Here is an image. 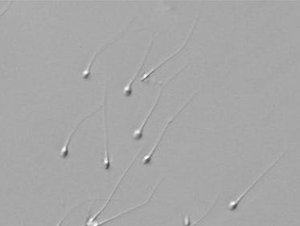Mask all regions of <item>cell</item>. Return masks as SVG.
<instances>
[{"label":"cell","instance_id":"cell-1","mask_svg":"<svg viewBox=\"0 0 300 226\" xmlns=\"http://www.w3.org/2000/svg\"><path fill=\"white\" fill-rule=\"evenodd\" d=\"M186 66H184V67L181 68L179 71H177L175 73V75H173L172 77H170L168 79H167V81H165L164 82L160 83L161 88L159 91V94H158L157 97L155 99V102L154 104H152V106H151V109H150L149 112L147 113V116H146L144 120H143V122L142 124H140V127L137 128V129L135 130V132H133V139L135 140H141L142 138H143V129L145 128L146 124H147V121L149 120L150 117H151V114L153 113L154 110H155V108L157 107L158 103H159V100H160L161 94H162V92H163V88H164L165 85H167V83L169 81H171V80L174 79L175 77L179 75V73L183 70V69L186 68Z\"/></svg>","mask_w":300,"mask_h":226},{"label":"cell","instance_id":"cell-2","mask_svg":"<svg viewBox=\"0 0 300 226\" xmlns=\"http://www.w3.org/2000/svg\"><path fill=\"white\" fill-rule=\"evenodd\" d=\"M198 93V91L195 92V93H194V94H193L192 96H191V97H190V98H189L188 100L186 101V103H185V104H183L182 107H180V108H179V110L175 112V114H174V116H173L172 117H171V118L168 121H167V124L165 125L163 131L161 132L160 135H159V138H158V140H156V142H155V144H154V146L152 147V148H151V151H150L149 153H148V154H147V155L143 158V162H142L143 165H149L150 162H151V158H152L154 154H155V150H156L158 146H159V143H160L161 140H162V139H163L165 132H166V131H167V128H169V126L171 125V123L173 122V120H175V117H176V116H178V115H179L181 112H182V109H183V108H184L185 107H186V105L189 104V102H190L191 100H193V98H194V97H195Z\"/></svg>","mask_w":300,"mask_h":226},{"label":"cell","instance_id":"cell-3","mask_svg":"<svg viewBox=\"0 0 300 226\" xmlns=\"http://www.w3.org/2000/svg\"><path fill=\"white\" fill-rule=\"evenodd\" d=\"M132 23V21H131L129 25H128V27H127V28H126L123 31V32H121L120 34H118V35H117V36H116V37L113 39V40H110V41L108 42V43H107L104 46V47H101V48H100L98 51H96L95 53H94V55H93V57L91 58V59H90L88 64L86 65V68L82 71V78L83 81H87L90 80V71H91V68H92L93 66H94V62H95V60H96L97 58H98V56L102 54L103 51H105V50H106L107 48L109 47V46L113 44V43H114L116 40H120V38L122 37V36L124 35V32H125L126 31H127V29L129 28V26L131 25Z\"/></svg>","mask_w":300,"mask_h":226},{"label":"cell","instance_id":"cell-4","mask_svg":"<svg viewBox=\"0 0 300 226\" xmlns=\"http://www.w3.org/2000/svg\"><path fill=\"white\" fill-rule=\"evenodd\" d=\"M198 16H197L196 18H195V20H194V24H193L192 27H191V29H190V32H189L188 36H187V38H186V41L182 43V45L181 46V47H179V48H178V49L175 50V51H174L172 54H171V55H169L168 57L163 59V61L160 62L159 64L156 65V66H155L153 68H151L150 71H148L147 73H145V74L143 75V77H142L141 80H140L141 82H144V81H145L147 78H149V77H151V74H153V73L155 72L156 70H158V69H159L161 66H163V64H165V63H167V62H168L169 60H171V59H173V58L175 57V55L180 53L181 51L184 49V47H186V44H187L189 40H190V37H191V36H192L193 31H194V27H195V25H196L197 20H198Z\"/></svg>","mask_w":300,"mask_h":226},{"label":"cell","instance_id":"cell-5","mask_svg":"<svg viewBox=\"0 0 300 226\" xmlns=\"http://www.w3.org/2000/svg\"><path fill=\"white\" fill-rule=\"evenodd\" d=\"M107 100H108V89L105 91V96L104 99V169L108 171L111 169L110 157L108 151V122H107Z\"/></svg>","mask_w":300,"mask_h":226},{"label":"cell","instance_id":"cell-6","mask_svg":"<svg viewBox=\"0 0 300 226\" xmlns=\"http://www.w3.org/2000/svg\"><path fill=\"white\" fill-rule=\"evenodd\" d=\"M286 151V150H285V151L282 153V155L279 156V158H277L275 162H273L271 165H269L268 168H267V169H266V170H265V171L263 172L262 174H260L259 177H258L257 178H256V180L254 181L253 183L251 184V186L248 187V188H247V189H246V190L244 191L243 193H241V194H240V196L237 197V198L235 199V200H233L232 202L229 203V205H228V208H229V210H236V208H237V207L239 206V205H240V201H241L242 200H243V199L246 196H247V193H249L250 190H251V189H252V188H253V187L255 186V185L258 183V182H259V181H260L261 178L264 177V176L266 175V174H267V173H268V172L270 171V170H271L273 167H274V165H275L277 162H279V159L282 158V156L284 155Z\"/></svg>","mask_w":300,"mask_h":226},{"label":"cell","instance_id":"cell-7","mask_svg":"<svg viewBox=\"0 0 300 226\" xmlns=\"http://www.w3.org/2000/svg\"><path fill=\"white\" fill-rule=\"evenodd\" d=\"M142 149H143V148H141V149L140 150V152H139V153H138V154H136V157H135V158H133V160H132V162L129 164V165H128V167L126 168V169L125 170H124V173H123V174H122L121 177H120V180H119L118 182H117V184H116V186H115L114 189H113V190L112 191V193H111L110 196H109V197H108V200H107L106 203H105V204H104V205H103L102 208H100L99 210H98V212H97L96 213H95V214L93 215V216H91V217H90V218L88 220H86V224H87V225L89 226L90 224H91V223L94 222V220H95V219H96L97 217H98V216H99L100 214H101V213H102L103 211H104V209L106 208V207L108 206V204H109V202H110L111 200H112V197H113V195H114V193H116V191L117 190V189H118V187L120 186V183H121V181H123V179H124V177H125L126 174H127V173H128V170H129L130 169V168L132 167V165H133L134 164V162H136V159H137L138 158V157H139V156L140 155V154H141Z\"/></svg>","mask_w":300,"mask_h":226},{"label":"cell","instance_id":"cell-8","mask_svg":"<svg viewBox=\"0 0 300 226\" xmlns=\"http://www.w3.org/2000/svg\"><path fill=\"white\" fill-rule=\"evenodd\" d=\"M103 105L102 106H100L99 108H98V109H96V110L94 111V112H91V113H90V114H89L88 116H85L84 118L82 119V120H81L80 122L79 123V124H78V125L76 126V128H75V129L73 130L72 132H71V133L70 134V136H68V138H67V140H66V142H65L64 144H63V147H61V149H60V154H59V155H60L61 158H63V159H67V158H68L69 157V148H70V144H71V140H72L73 137H74V136H75V134H76V132H78V130L79 129V128H80L81 126H82V124H83V123L85 122V121H86V120H89V119L90 118V117H91V116H94V115L96 114L97 112H98V111L101 110V109H102L103 108Z\"/></svg>","mask_w":300,"mask_h":226},{"label":"cell","instance_id":"cell-9","mask_svg":"<svg viewBox=\"0 0 300 226\" xmlns=\"http://www.w3.org/2000/svg\"><path fill=\"white\" fill-rule=\"evenodd\" d=\"M152 43H153V38L151 39V42H150L148 48H147V51H146L145 54H144V56H143V59H142L141 63H140V66H139V68L137 69V71H136V74H135V76L132 77V79L130 80L129 82L128 83V85L124 87L123 95H124V97H127V98H130V97H132V94H133L132 86H133L134 83H135V81H136V79H137V77H139L140 72H141L142 69H143V66H144L146 61H147V56H148V55H149V52L150 51H151Z\"/></svg>","mask_w":300,"mask_h":226},{"label":"cell","instance_id":"cell-10","mask_svg":"<svg viewBox=\"0 0 300 226\" xmlns=\"http://www.w3.org/2000/svg\"><path fill=\"white\" fill-rule=\"evenodd\" d=\"M163 178H164V177H162L160 181H159V182H158V183L156 184V185L154 187L153 190H152V192L150 193L149 197H148V198H147V200H146L145 201H143V202H142L141 204L136 205V206H134L132 207V208H128V209H127V210L124 211V212H121V213H119V214L116 215V216H112V217L107 219V220H102V221H99V222H92L89 226H103L104 224H107V223L110 222V221H112V220H116V218H119V217H120V216L127 214V213L131 212V211L136 210V209H137V208H140V207L143 206V205H145L146 204H147V203L149 202L151 197H152L154 193H155V190L157 189L158 187H159V185H160L161 182H162V181L163 180Z\"/></svg>","mask_w":300,"mask_h":226},{"label":"cell","instance_id":"cell-11","mask_svg":"<svg viewBox=\"0 0 300 226\" xmlns=\"http://www.w3.org/2000/svg\"><path fill=\"white\" fill-rule=\"evenodd\" d=\"M217 199H218V196H216V198H215L214 200H213V203H212V205H211V206L209 207V208H208V209H207L206 212H205V213H204V214L203 215L202 217H201V218L200 219H198V220H195V221H194V222L191 223L190 222V219H189L188 217H187V216H186V217H185L184 220L185 226H194L195 225V224H198V222H200V221H201V220H202L203 219L205 218V216H206L207 215H208V212H209V211H210L211 209H212V208H213V207H214V205H216Z\"/></svg>","mask_w":300,"mask_h":226},{"label":"cell","instance_id":"cell-12","mask_svg":"<svg viewBox=\"0 0 300 226\" xmlns=\"http://www.w3.org/2000/svg\"><path fill=\"white\" fill-rule=\"evenodd\" d=\"M80 205L81 204H79V205H76V206L72 207V208H71V209H70V210H69L68 212H67V213H66V214H65L64 216H63V218L61 219V220H59V223H58L57 225L56 226L62 225V224H63V221H64L65 219H66V217H67V216H68V215L70 214V213H71V212H72V211L74 210L75 208H76L77 207L79 206V205Z\"/></svg>","mask_w":300,"mask_h":226},{"label":"cell","instance_id":"cell-13","mask_svg":"<svg viewBox=\"0 0 300 226\" xmlns=\"http://www.w3.org/2000/svg\"><path fill=\"white\" fill-rule=\"evenodd\" d=\"M12 1L10 3V4H8V6H7V8H5V9H4V10L3 11V12H1V13H0V18H1V17H2V16H4V15H5V13H6V12H8V9H9V8H10V7L12 6Z\"/></svg>","mask_w":300,"mask_h":226},{"label":"cell","instance_id":"cell-14","mask_svg":"<svg viewBox=\"0 0 300 226\" xmlns=\"http://www.w3.org/2000/svg\"><path fill=\"white\" fill-rule=\"evenodd\" d=\"M83 226H85V225H83Z\"/></svg>","mask_w":300,"mask_h":226}]
</instances>
